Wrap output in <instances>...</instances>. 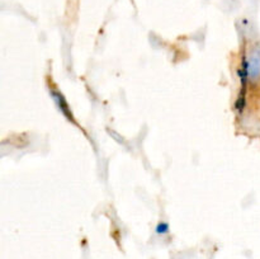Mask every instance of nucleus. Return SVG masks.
<instances>
[{"label": "nucleus", "mask_w": 260, "mask_h": 259, "mask_svg": "<svg viewBox=\"0 0 260 259\" xmlns=\"http://www.w3.org/2000/svg\"><path fill=\"white\" fill-rule=\"evenodd\" d=\"M50 95H51V98L53 99V102H55V104H56V107L58 108V111H60L61 113L66 117V119L76 124L75 118H74V116H73V112H71L70 106H69L68 101H66V98L63 96V94L61 93L60 90H57L56 88H50Z\"/></svg>", "instance_id": "1"}, {"label": "nucleus", "mask_w": 260, "mask_h": 259, "mask_svg": "<svg viewBox=\"0 0 260 259\" xmlns=\"http://www.w3.org/2000/svg\"><path fill=\"white\" fill-rule=\"evenodd\" d=\"M248 66H249V79L250 80H258L260 78V47H253L250 53L248 55Z\"/></svg>", "instance_id": "2"}, {"label": "nucleus", "mask_w": 260, "mask_h": 259, "mask_svg": "<svg viewBox=\"0 0 260 259\" xmlns=\"http://www.w3.org/2000/svg\"><path fill=\"white\" fill-rule=\"evenodd\" d=\"M155 231H156V234H159V235H165V234H168L170 231L169 223H168V222H159L156 225V229H155Z\"/></svg>", "instance_id": "3"}]
</instances>
